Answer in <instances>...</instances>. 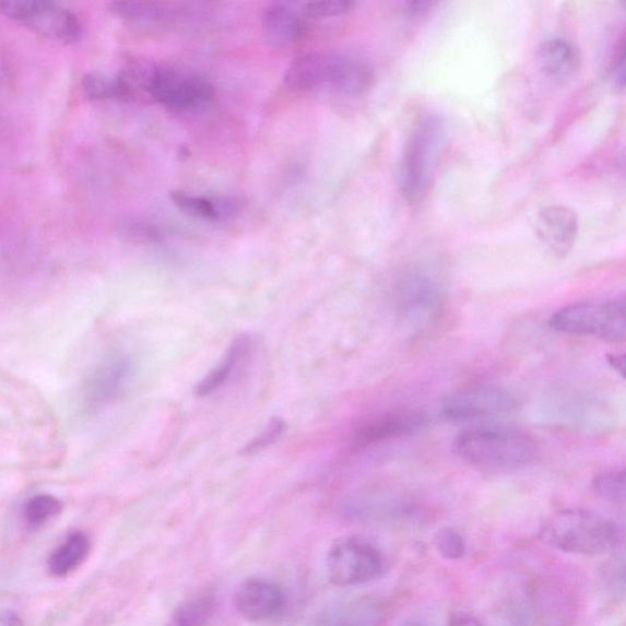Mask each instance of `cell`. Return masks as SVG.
<instances>
[{
    "instance_id": "6da1fadb",
    "label": "cell",
    "mask_w": 626,
    "mask_h": 626,
    "mask_svg": "<svg viewBox=\"0 0 626 626\" xmlns=\"http://www.w3.org/2000/svg\"><path fill=\"white\" fill-rule=\"evenodd\" d=\"M454 453L471 466L486 471H510L533 463L535 440L517 429L481 427L465 430L453 444Z\"/></svg>"
},
{
    "instance_id": "7a4b0ae2",
    "label": "cell",
    "mask_w": 626,
    "mask_h": 626,
    "mask_svg": "<svg viewBox=\"0 0 626 626\" xmlns=\"http://www.w3.org/2000/svg\"><path fill=\"white\" fill-rule=\"evenodd\" d=\"M445 140V121L436 115L420 117L410 130L398 174L400 190L410 204L427 197Z\"/></svg>"
},
{
    "instance_id": "3957f363",
    "label": "cell",
    "mask_w": 626,
    "mask_h": 626,
    "mask_svg": "<svg viewBox=\"0 0 626 626\" xmlns=\"http://www.w3.org/2000/svg\"><path fill=\"white\" fill-rule=\"evenodd\" d=\"M540 535L547 545L581 556H601L613 551L621 542L617 523L581 509L556 512L543 523Z\"/></svg>"
},
{
    "instance_id": "277c9868",
    "label": "cell",
    "mask_w": 626,
    "mask_h": 626,
    "mask_svg": "<svg viewBox=\"0 0 626 626\" xmlns=\"http://www.w3.org/2000/svg\"><path fill=\"white\" fill-rule=\"evenodd\" d=\"M542 410L551 424L590 435L609 434L618 420L609 400L574 386L551 388Z\"/></svg>"
},
{
    "instance_id": "5b68a950",
    "label": "cell",
    "mask_w": 626,
    "mask_h": 626,
    "mask_svg": "<svg viewBox=\"0 0 626 626\" xmlns=\"http://www.w3.org/2000/svg\"><path fill=\"white\" fill-rule=\"evenodd\" d=\"M550 326L563 334L622 343L626 338V304L624 299L572 304L554 312Z\"/></svg>"
},
{
    "instance_id": "8992f818",
    "label": "cell",
    "mask_w": 626,
    "mask_h": 626,
    "mask_svg": "<svg viewBox=\"0 0 626 626\" xmlns=\"http://www.w3.org/2000/svg\"><path fill=\"white\" fill-rule=\"evenodd\" d=\"M446 303L444 283L427 270H410L397 283V312L414 330H423L436 322L442 316Z\"/></svg>"
},
{
    "instance_id": "52a82bcc",
    "label": "cell",
    "mask_w": 626,
    "mask_h": 626,
    "mask_svg": "<svg viewBox=\"0 0 626 626\" xmlns=\"http://www.w3.org/2000/svg\"><path fill=\"white\" fill-rule=\"evenodd\" d=\"M0 13L60 44H75L82 35L80 19L68 8L55 2L8 0L0 3Z\"/></svg>"
},
{
    "instance_id": "ba28073f",
    "label": "cell",
    "mask_w": 626,
    "mask_h": 626,
    "mask_svg": "<svg viewBox=\"0 0 626 626\" xmlns=\"http://www.w3.org/2000/svg\"><path fill=\"white\" fill-rule=\"evenodd\" d=\"M382 571L381 552L363 539L336 541L327 554L328 579L335 587H358L377 579Z\"/></svg>"
},
{
    "instance_id": "9c48e42d",
    "label": "cell",
    "mask_w": 626,
    "mask_h": 626,
    "mask_svg": "<svg viewBox=\"0 0 626 626\" xmlns=\"http://www.w3.org/2000/svg\"><path fill=\"white\" fill-rule=\"evenodd\" d=\"M135 375L137 363L130 354L117 352L102 358L82 385V409L96 413L115 403L128 391Z\"/></svg>"
},
{
    "instance_id": "30bf717a",
    "label": "cell",
    "mask_w": 626,
    "mask_h": 626,
    "mask_svg": "<svg viewBox=\"0 0 626 626\" xmlns=\"http://www.w3.org/2000/svg\"><path fill=\"white\" fill-rule=\"evenodd\" d=\"M215 90L208 79L160 67L150 97L176 111H197L212 104Z\"/></svg>"
},
{
    "instance_id": "8fae6325",
    "label": "cell",
    "mask_w": 626,
    "mask_h": 626,
    "mask_svg": "<svg viewBox=\"0 0 626 626\" xmlns=\"http://www.w3.org/2000/svg\"><path fill=\"white\" fill-rule=\"evenodd\" d=\"M520 409L517 395L499 387H470L449 395L442 415L449 421H469L515 414Z\"/></svg>"
},
{
    "instance_id": "7c38bea8",
    "label": "cell",
    "mask_w": 626,
    "mask_h": 626,
    "mask_svg": "<svg viewBox=\"0 0 626 626\" xmlns=\"http://www.w3.org/2000/svg\"><path fill=\"white\" fill-rule=\"evenodd\" d=\"M428 425V416L416 409H395L383 413L358 427L352 438V450L386 442V440L410 436Z\"/></svg>"
},
{
    "instance_id": "4fadbf2b",
    "label": "cell",
    "mask_w": 626,
    "mask_h": 626,
    "mask_svg": "<svg viewBox=\"0 0 626 626\" xmlns=\"http://www.w3.org/2000/svg\"><path fill=\"white\" fill-rule=\"evenodd\" d=\"M236 612L250 623L276 621L286 607L285 593L273 581L251 578L239 584L234 594Z\"/></svg>"
},
{
    "instance_id": "5bb4252c",
    "label": "cell",
    "mask_w": 626,
    "mask_h": 626,
    "mask_svg": "<svg viewBox=\"0 0 626 626\" xmlns=\"http://www.w3.org/2000/svg\"><path fill=\"white\" fill-rule=\"evenodd\" d=\"M375 71L366 60L352 55H327L324 88L357 97L374 87Z\"/></svg>"
},
{
    "instance_id": "9a60e30c",
    "label": "cell",
    "mask_w": 626,
    "mask_h": 626,
    "mask_svg": "<svg viewBox=\"0 0 626 626\" xmlns=\"http://www.w3.org/2000/svg\"><path fill=\"white\" fill-rule=\"evenodd\" d=\"M535 232L556 258H567L578 239V214L564 206L543 209L538 214Z\"/></svg>"
},
{
    "instance_id": "2e32d148",
    "label": "cell",
    "mask_w": 626,
    "mask_h": 626,
    "mask_svg": "<svg viewBox=\"0 0 626 626\" xmlns=\"http://www.w3.org/2000/svg\"><path fill=\"white\" fill-rule=\"evenodd\" d=\"M541 73L552 80H569L579 73L581 55L569 40L553 38L542 44L536 54Z\"/></svg>"
},
{
    "instance_id": "e0dca14e",
    "label": "cell",
    "mask_w": 626,
    "mask_h": 626,
    "mask_svg": "<svg viewBox=\"0 0 626 626\" xmlns=\"http://www.w3.org/2000/svg\"><path fill=\"white\" fill-rule=\"evenodd\" d=\"M307 17L293 5L276 3L265 9L263 29L267 38L276 46L297 43L306 34Z\"/></svg>"
},
{
    "instance_id": "ac0fdd59",
    "label": "cell",
    "mask_w": 626,
    "mask_h": 626,
    "mask_svg": "<svg viewBox=\"0 0 626 626\" xmlns=\"http://www.w3.org/2000/svg\"><path fill=\"white\" fill-rule=\"evenodd\" d=\"M381 611L369 600L340 602L318 612L310 626H378Z\"/></svg>"
},
{
    "instance_id": "d6986e66",
    "label": "cell",
    "mask_w": 626,
    "mask_h": 626,
    "mask_svg": "<svg viewBox=\"0 0 626 626\" xmlns=\"http://www.w3.org/2000/svg\"><path fill=\"white\" fill-rule=\"evenodd\" d=\"M327 55L307 54L295 58L287 67L284 85L294 92L316 91L324 88Z\"/></svg>"
},
{
    "instance_id": "ffe728a7",
    "label": "cell",
    "mask_w": 626,
    "mask_h": 626,
    "mask_svg": "<svg viewBox=\"0 0 626 626\" xmlns=\"http://www.w3.org/2000/svg\"><path fill=\"white\" fill-rule=\"evenodd\" d=\"M250 346V336L240 335L236 338L231 344L228 352L224 354L222 362L194 387V393L199 397H208L217 392L222 386L228 382L234 369L248 354Z\"/></svg>"
},
{
    "instance_id": "44dd1931",
    "label": "cell",
    "mask_w": 626,
    "mask_h": 626,
    "mask_svg": "<svg viewBox=\"0 0 626 626\" xmlns=\"http://www.w3.org/2000/svg\"><path fill=\"white\" fill-rule=\"evenodd\" d=\"M91 542L86 533L74 532L54 552L48 569L56 578H66L82 566L90 554Z\"/></svg>"
},
{
    "instance_id": "7402d4cb",
    "label": "cell",
    "mask_w": 626,
    "mask_h": 626,
    "mask_svg": "<svg viewBox=\"0 0 626 626\" xmlns=\"http://www.w3.org/2000/svg\"><path fill=\"white\" fill-rule=\"evenodd\" d=\"M215 609V598L210 592L185 600L173 611L166 626H208Z\"/></svg>"
},
{
    "instance_id": "603a6c76",
    "label": "cell",
    "mask_w": 626,
    "mask_h": 626,
    "mask_svg": "<svg viewBox=\"0 0 626 626\" xmlns=\"http://www.w3.org/2000/svg\"><path fill=\"white\" fill-rule=\"evenodd\" d=\"M109 12L125 22L135 25H155L168 16V9L150 2H115Z\"/></svg>"
},
{
    "instance_id": "cb8c5ba5",
    "label": "cell",
    "mask_w": 626,
    "mask_h": 626,
    "mask_svg": "<svg viewBox=\"0 0 626 626\" xmlns=\"http://www.w3.org/2000/svg\"><path fill=\"white\" fill-rule=\"evenodd\" d=\"M63 505L61 501L49 495H40L31 498L24 509V518L27 527L39 529L60 515Z\"/></svg>"
},
{
    "instance_id": "d4e9b609",
    "label": "cell",
    "mask_w": 626,
    "mask_h": 626,
    "mask_svg": "<svg viewBox=\"0 0 626 626\" xmlns=\"http://www.w3.org/2000/svg\"><path fill=\"white\" fill-rule=\"evenodd\" d=\"M170 200L185 213L204 221L220 222L217 210H215L214 199L194 197L184 191H172Z\"/></svg>"
},
{
    "instance_id": "484cf974",
    "label": "cell",
    "mask_w": 626,
    "mask_h": 626,
    "mask_svg": "<svg viewBox=\"0 0 626 626\" xmlns=\"http://www.w3.org/2000/svg\"><path fill=\"white\" fill-rule=\"evenodd\" d=\"M82 90L90 99H121V88L117 76L88 73L82 79Z\"/></svg>"
},
{
    "instance_id": "4316f807",
    "label": "cell",
    "mask_w": 626,
    "mask_h": 626,
    "mask_svg": "<svg viewBox=\"0 0 626 626\" xmlns=\"http://www.w3.org/2000/svg\"><path fill=\"white\" fill-rule=\"evenodd\" d=\"M594 494L604 500L624 503L625 500V471L604 472L592 482Z\"/></svg>"
},
{
    "instance_id": "83f0119b",
    "label": "cell",
    "mask_w": 626,
    "mask_h": 626,
    "mask_svg": "<svg viewBox=\"0 0 626 626\" xmlns=\"http://www.w3.org/2000/svg\"><path fill=\"white\" fill-rule=\"evenodd\" d=\"M120 233L130 243L153 245L163 240V234L155 224L145 221H129L121 225Z\"/></svg>"
},
{
    "instance_id": "f1b7e54d",
    "label": "cell",
    "mask_w": 626,
    "mask_h": 626,
    "mask_svg": "<svg viewBox=\"0 0 626 626\" xmlns=\"http://www.w3.org/2000/svg\"><path fill=\"white\" fill-rule=\"evenodd\" d=\"M435 546L440 556L450 560L463 557L466 548L463 536L453 528L439 530L435 538Z\"/></svg>"
},
{
    "instance_id": "f546056e",
    "label": "cell",
    "mask_w": 626,
    "mask_h": 626,
    "mask_svg": "<svg viewBox=\"0 0 626 626\" xmlns=\"http://www.w3.org/2000/svg\"><path fill=\"white\" fill-rule=\"evenodd\" d=\"M285 428L286 424L282 417H273L262 433L256 436L250 444L245 446L243 453L252 456L271 447L284 435Z\"/></svg>"
},
{
    "instance_id": "4dcf8cb0",
    "label": "cell",
    "mask_w": 626,
    "mask_h": 626,
    "mask_svg": "<svg viewBox=\"0 0 626 626\" xmlns=\"http://www.w3.org/2000/svg\"><path fill=\"white\" fill-rule=\"evenodd\" d=\"M353 5L346 0H323V2L305 3L302 12L307 19L340 17L349 13Z\"/></svg>"
},
{
    "instance_id": "1f68e13d",
    "label": "cell",
    "mask_w": 626,
    "mask_h": 626,
    "mask_svg": "<svg viewBox=\"0 0 626 626\" xmlns=\"http://www.w3.org/2000/svg\"><path fill=\"white\" fill-rule=\"evenodd\" d=\"M449 626H482V624L472 615L459 612L451 615Z\"/></svg>"
},
{
    "instance_id": "d6a6232c",
    "label": "cell",
    "mask_w": 626,
    "mask_h": 626,
    "mask_svg": "<svg viewBox=\"0 0 626 626\" xmlns=\"http://www.w3.org/2000/svg\"><path fill=\"white\" fill-rule=\"evenodd\" d=\"M0 626H24L22 618L13 612L0 614Z\"/></svg>"
},
{
    "instance_id": "836d02e7",
    "label": "cell",
    "mask_w": 626,
    "mask_h": 626,
    "mask_svg": "<svg viewBox=\"0 0 626 626\" xmlns=\"http://www.w3.org/2000/svg\"><path fill=\"white\" fill-rule=\"evenodd\" d=\"M609 361L611 366L615 369V371L619 373L622 377H624L625 371V356L624 355H610Z\"/></svg>"
}]
</instances>
